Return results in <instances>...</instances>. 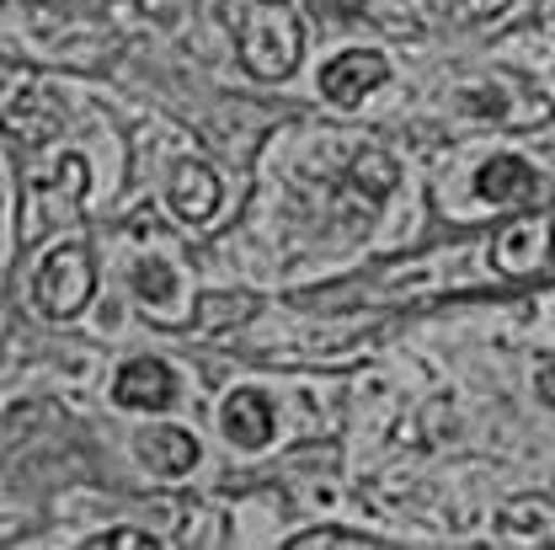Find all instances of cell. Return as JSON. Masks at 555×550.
Listing matches in <instances>:
<instances>
[{"instance_id": "1", "label": "cell", "mask_w": 555, "mask_h": 550, "mask_svg": "<svg viewBox=\"0 0 555 550\" xmlns=\"http://www.w3.org/2000/svg\"><path fill=\"white\" fill-rule=\"evenodd\" d=\"M235 54L257 80H288L305 54V22L288 0H251L235 16Z\"/></svg>"}, {"instance_id": "2", "label": "cell", "mask_w": 555, "mask_h": 550, "mask_svg": "<svg viewBox=\"0 0 555 550\" xmlns=\"http://www.w3.org/2000/svg\"><path fill=\"white\" fill-rule=\"evenodd\" d=\"M86 188H91V171L80 155H60L54 166H38L22 177V225H16V241L22 246H38L54 225H65L80 214L86 204Z\"/></svg>"}, {"instance_id": "3", "label": "cell", "mask_w": 555, "mask_h": 550, "mask_svg": "<svg viewBox=\"0 0 555 550\" xmlns=\"http://www.w3.org/2000/svg\"><path fill=\"white\" fill-rule=\"evenodd\" d=\"M91 294H96V263H91V252H86L80 241L54 246V252L38 263V278H33V305H38V316L75 321V316L91 305Z\"/></svg>"}, {"instance_id": "4", "label": "cell", "mask_w": 555, "mask_h": 550, "mask_svg": "<svg viewBox=\"0 0 555 550\" xmlns=\"http://www.w3.org/2000/svg\"><path fill=\"white\" fill-rule=\"evenodd\" d=\"M5 80L11 86H0V129L22 144H43V139L60 135V124H65L60 102L27 69H5Z\"/></svg>"}, {"instance_id": "5", "label": "cell", "mask_w": 555, "mask_h": 550, "mask_svg": "<svg viewBox=\"0 0 555 550\" xmlns=\"http://www.w3.org/2000/svg\"><path fill=\"white\" fill-rule=\"evenodd\" d=\"M551 252H555V219H545V214H518V219H507L491 235V263L513 278L540 273L551 263Z\"/></svg>"}, {"instance_id": "6", "label": "cell", "mask_w": 555, "mask_h": 550, "mask_svg": "<svg viewBox=\"0 0 555 550\" xmlns=\"http://www.w3.org/2000/svg\"><path fill=\"white\" fill-rule=\"evenodd\" d=\"M390 80V60L379 49H347L321 69V97L332 107H358L369 91H379Z\"/></svg>"}, {"instance_id": "7", "label": "cell", "mask_w": 555, "mask_h": 550, "mask_svg": "<svg viewBox=\"0 0 555 550\" xmlns=\"http://www.w3.org/2000/svg\"><path fill=\"white\" fill-rule=\"evenodd\" d=\"M476 193L486 204H502V208H534L545 199V177L524 161V155H491L476 177Z\"/></svg>"}, {"instance_id": "8", "label": "cell", "mask_w": 555, "mask_h": 550, "mask_svg": "<svg viewBox=\"0 0 555 550\" xmlns=\"http://www.w3.org/2000/svg\"><path fill=\"white\" fill-rule=\"evenodd\" d=\"M113 401L124 412H166L177 401V374L160 358H129L113 380Z\"/></svg>"}, {"instance_id": "9", "label": "cell", "mask_w": 555, "mask_h": 550, "mask_svg": "<svg viewBox=\"0 0 555 550\" xmlns=\"http://www.w3.org/2000/svg\"><path fill=\"white\" fill-rule=\"evenodd\" d=\"M224 438L235 444V449H268L273 444V427H278V412H273V396L268 391H235L230 401H224Z\"/></svg>"}, {"instance_id": "10", "label": "cell", "mask_w": 555, "mask_h": 550, "mask_svg": "<svg viewBox=\"0 0 555 550\" xmlns=\"http://www.w3.org/2000/svg\"><path fill=\"white\" fill-rule=\"evenodd\" d=\"M166 199L177 208V219L204 225V219H214V208H219V177L208 171L204 161H182L177 177H171V188H166Z\"/></svg>"}, {"instance_id": "11", "label": "cell", "mask_w": 555, "mask_h": 550, "mask_svg": "<svg viewBox=\"0 0 555 550\" xmlns=\"http://www.w3.org/2000/svg\"><path fill=\"white\" fill-rule=\"evenodd\" d=\"M134 449L155 476H188L198 465V438L188 427H150V433H139Z\"/></svg>"}, {"instance_id": "12", "label": "cell", "mask_w": 555, "mask_h": 550, "mask_svg": "<svg viewBox=\"0 0 555 550\" xmlns=\"http://www.w3.org/2000/svg\"><path fill=\"white\" fill-rule=\"evenodd\" d=\"M396 177H401V171H396V161H390L385 150H363V155L347 166V193L363 199V214H369V208H379L396 193Z\"/></svg>"}, {"instance_id": "13", "label": "cell", "mask_w": 555, "mask_h": 550, "mask_svg": "<svg viewBox=\"0 0 555 550\" xmlns=\"http://www.w3.org/2000/svg\"><path fill=\"white\" fill-rule=\"evenodd\" d=\"M134 289H139V299H150V305H171V294H177V273H171V263H160V257L134 263Z\"/></svg>"}, {"instance_id": "14", "label": "cell", "mask_w": 555, "mask_h": 550, "mask_svg": "<svg viewBox=\"0 0 555 550\" xmlns=\"http://www.w3.org/2000/svg\"><path fill=\"white\" fill-rule=\"evenodd\" d=\"M502 529H507V535H534V540H545V529H551V502H540V497L513 502L507 519H502Z\"/></svg>"}, {"instance_id": "15", "label": "cell", "mask_w": 555, "mask_h": 550, "mask_svg": "<svg viewBox=\"0 0 555 550\" xmlns=\"http://www.w3.org/2000/svg\"><path fill=\"white\" fill-rule=\"evenodd\" d=\"M294 550H374V540L369 535H352V529H305V535H294L288 540Z\"/></svg>"}, {"instance_id": "16", "label": "cell", "mask_w": 555, "mask_h": 550, "mask_svg": "<svg viewBox=\"0 0 555 550\" xmlns=\"http://www.w3.org/2000/svg\"><path fill=\"white\" fill-rule=\"evenodd\" d=\"M155 535H139V529H107V535H91V550H155Z\"/></svg>"}, {"instance_id": "17", "label": "cell", "mask_w": 555, "mask_h": 550, "mask_svg": "<svg viewBox=\"0 0 555 550\" xmlns=\"http://www.w3.org/2000/svg\"><path fill=\"white\" fill-rule=\"evenodd\" d=\"M246 305H251V299H230V294H208V299H204V310H198V321H204V327H219V321H230V316L241 321V316H246Z\"/></svg>"}, {"instance_id": "18", "label": "cell", "mask_w": 555, "mask_h": 550, "mask_svg": "<svg viewBox=\"0 0 555 550\" xmlns=\"http://www.w3.org/2000/svg\"><path fill=\"white\" fill-rule=\"evenodd\" d=\"M513 0H454V16L460 22H491V16H502Z\"/></svg>"}, {"instance_id": "19", "label": "cell", "mask_w": 555, "mask_h": 550, "mask_svg": "<svg viewBox=\"0 0 555 550\" xmlns=\"http://www.w3.org/2000/svg\"><path fill=\"white\" fill-rule=\"evenodd\" d=\"M540 396L555 407V363H545V369H540Z\"/></svg>"}]
</instances>
